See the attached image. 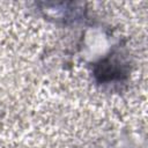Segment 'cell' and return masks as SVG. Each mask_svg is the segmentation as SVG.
Returning <instances> with one entry per match:
<instances>
[{"label":"cell","mask_w":148,"mask_h":148,"mask_svg":"<svg viewBox=\"0 0 148 148\" xmlns=\"http://www.w3.org/2000/svg\"><path fill=\"white\" fill-rule=\"evenodd\" d=\"M128 73V65L118 50H110L99 58L92 67V74L98 83H110L123 80Z\"/></svg>","instance_id":"6da1fadb"},{"label":"cell","mask_w":148,"mask_h":148,"mask_svg":"<svg viewBox=\"0 0 148 148\" xmlns=\"http://www.w3.org/2000/svg\"><path fill=\"white\" fill-rule=\"evenodd\" d=\"M39 10L43 16L56 23H73L82 20L84 9L74 2H40Z\"/></svg>","instance_id":"7a4b0ae2"}]
</instances>
